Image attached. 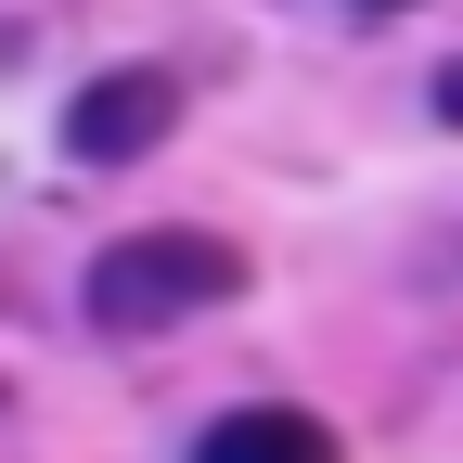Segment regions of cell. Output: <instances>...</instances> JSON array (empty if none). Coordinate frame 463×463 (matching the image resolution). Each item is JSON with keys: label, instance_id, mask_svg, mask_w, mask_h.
Here are the masks:
<instances>
[{"label": "cell", "instance_id": "obj_1", "mask_svg": "<svg viewBox=\"0 0 463 463\" xmlns=\"http://www.w3.org/2000/svg\"><path fill=\"white\" fill-rule=\"evenodd\" d=\"M232 297H245V245H219V232H116L78 283V309L103 335H167V322L232 309Z\"/></svg>", "mask_w": 463, "mask_h": 463}, {"label": "cell", "instance_id": "obj_2", "mask_svg": "<svg viewBox=\"0 0 463 463\" xmlns=\"http://www.w3.org/2000/svg\"><path fill=\"white\" fill-rule=\"evenodd\" d=\"M167 129H181V78L167 65H116V78H90L65 103V155L78 167H142Z\"/></svg>", "mask_w": 463, "mask_h": 463}, {"label": "cell", "instance_id": "obj_3", "mask_svg": "<svg viewBox=\"0 0 463 463\" xmlns=\"http://www.w3.org/2000/svg\"><path fill=\"white\" fill-rule=\"evenodd\" d=\"M194 463H347L322 412H283V399H258V412H219L194 438Z\"/></svg>", "mask_w": 463, "mask_h": 463}, {"label": "cell", "instance_id": "obj_4", "mask_svg": "<svg viewBox=\"0 0 463 463\" xmlns=\"http://www.w3.org/2000/svg\"><path fill=\"white\" fill-rule=\"evenodd\" d=\"M438 116H450V129H463V65H438Z\"/></svg>", "mask_w": 463, "mask_h": 463}, {"label": "cell", "instance_id": "obj_5", "mask_svg": "<svg viewBox=\"0 0 463 463\" xmlns=\"http://www.w3.org/2000/svg\"><path fill=\"white\" fill-rule=\"evenodd\" d=\"M361 14H399V0H361Z\"/></svg>", "mask_w": 463, "mask_h": 463}]
</instances>
